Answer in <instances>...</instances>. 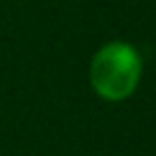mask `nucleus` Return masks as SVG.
Masks as SVG:
<instances>
[{
  "mask_svg": "<svg viewBox=\"0 0 156 156\" xmlns=\"http://www.w3.org/2000/svg\"><path fill=\"white\" fill-rule=\"evenodd\" d=\"M142 55L131 41L112 39L99 46L90 60V85L108 103L126 101L142 80Z\"/></svg>",
  "mask_w": 156,
  "mask_h": 156,
  "instance_id": "1",
  "label": "nucleus"
}]
</instances>
